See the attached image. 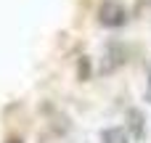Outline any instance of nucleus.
Instances as JSON below:
<instances>
[{"mask_svg": "<svg viewBox=\"0 0 151 143\" xmlns=\"http://www.w3.org/2000/svg\"><path fill=\"white\" fill-rule=\"evenodd\" d=\"M146 101H151V64H149V82H146Z\"/></svg>", "mask_w": 151, "mask_h": 143, "instance_id": "obj_6", "label": "nucleus"}, {"mask_svg": "<svg viewBox=\"0 0 151 143\" xmlns=\"http://www.w3.org/2000/svg\"><path fill=\"white\" fill-rule=\"evenodd\" d=\"M98 21H101L104 27L117 29V27H122V24L127 21V11H125V5H119V3H114V0H106V3L98 8Z\"/></svg>", "mask_w": 151, "mask_h": 143, "instance_id": "obj_1", "label": "nucleus"}, {"mask_svg": "<svg viewBox=\"0 0 151 143\" xmlns=\"http://www.w3.org/2000/svg\"><path fill=\"white\" fill-rule=\"evenodd\" d=\"M127 127L133 133L135 141H143L146 138V117L141 109H127Z\"/></svg>", "mask_w": 151, "mask_h": 143, "instance_id": "obj_3", "label": "nucleus"}, {"mask_svg": "<svg viewBox=\"0 0 151 143\" xmlns=\"http://www.w3.org/2000/svg\"><path fill=\"white\" fill-rule=\"evenodd\" d=\"M127 61V50L119 45V42H111L109 48H106V58H104V64H101V72H114L117 66H122Z\"/></svg>", "mask_w": 151, "mask_h": 143, "instance_id": "obj_2", "label": "nucleus"}, {"mask_svg": "<svg viewBox=\"0 0 151 143\" xmlns=\"http://www.w3.org/2000/svg\"><path fill=\"white\" fill-rule=\"evenodd\" d=\"M88 72H90V66H88V61L82 58V64H80V77H82V80H88Z\"/></svg>", "mask_w": 151, "mask_h": 143, "instance_id": "obj_5", "label": "nucleus"}, {"mask_svg": "<svg viewBox=\"0 0 151 143\" xmlns=\"http://www.w3.org/2000/svg\"><path fill=\"white\" fill-rule=\"evenodd\" d=\"M8 143H21V141H8Z\"/></svg>", "mask_w": 151, "mask_h": 143, "instance_id": "obj_7", "label": "nucleus"}, {"mask_svg": "<svg viewBox=\"0 0 151 143\" xmlns=\"http://www.w3.org/2000/svg\"><path fill=\"white\" fill-rule=\"evenodd\" d=\"M101 143H130V138L122 127H109L101 133Z\"/></svg>", "mask_w": 151, "mask_h": 143, "instance_id": "obj_4", "label": "nucleus"}]
</instances>
